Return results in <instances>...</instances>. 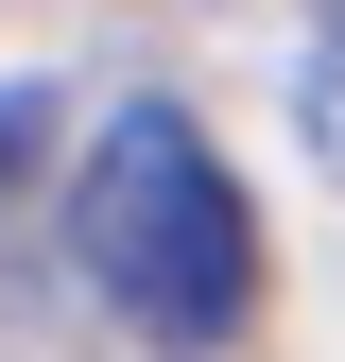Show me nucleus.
<instances>
[{
  "label": "nucleus",
  "mask_w": 345,
  "mask_h": 362,
  "mask_svg": "<svg viewBox=\"0 0 345 362\" xmlns=\"http://www.w3.org/2000/svg\"><path fill=\"white\" fill-rule=\"evenodd\" d=\"M69 276L139 345H172V362L242 345V310H259V207L190 139V104H121L86 139V173H69Z\"/></svg>",
  "instance_id": "1"
},
{
  "label": "nucleus",
  "mask_w": 345,
  "mask_h": 362,
  "mask_svg": "<svg viewBox=\"0 0 345 362\" xmlns=\"http://www.w3.org/2000/svg\"><path fill=\"white\" fill-rule=\"evenodd\" d=\"M293 121H311V156H328V190H345V35L293 69Z\"/></svg>",
  "instance_id": "2"
},
{
  "label": "nucleus",
  "mask_w": 345,
  "mask_h": 362,
  "mask_svg": "<svg viewBox=\"0 0 345 362\" xmlns=\"http://www.w3.org/2000/svg\"><path fill=\"white\" fill-rule=\"evenodd\" d=\"M35 156H52V86H0V207L35 190Z\"/></svg>",
  "instance_id": "3"
}]
</instances>
